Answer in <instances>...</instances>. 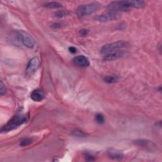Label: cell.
I'll use <instances>...</instances> for the list:
<instances>
[{"mask_svg": "<svg viewBox=\"0 0 162 162\" xmlns=\"http://www.w3.org/2000/svg\"><path fill=\"white\" fill-rule=\"evenodd\" d=\"M145 6V3L143 1H117L113 2L108 4L107 8L110 12H126L131 8H140Z\"/></svg>", "mask_w": 162, "mask_h": 162, "instance_id": "1", "label": "cell"}, {"mask_svg": "<svg viewBox=\"0 0 162 162\" xmlns=\"http://www.w3.org/2000/svg\"><path fill=\"white\" fill-rule=\"evenodd\" d=\"M28 119L29 116L27 115H24L20 113H17L10 121H8L7 124L2 127L1 132L3 133L12 131L18 128L19 126L26 123Z\"/></svg>", "mask_w": 162, "mask_h": 162, "instance_id": "2", "label": "cell"}, {"mask_svg": "<svg viewBox=\"0 0 162 162\" xmlns=\"http://www.w3.org/2000/svg\"><path fill=\"white\" fill-rule=\"evenodd\" d=\"M129 43L125 40H118L117 42H113L112 43L107 44L101 48V53L103 55H107L110 53L118 51L120 49H123L127 47Z\"/></svg>", "mask_w": 162, "mask_h": 162, "instance_id": "3", "label": "cell"}, {"mask_svg": "<svg viewBox=\"0 0 162 162\" xmlns=\"http://www.w3.org/2000/svg\"><path fill=\"white\" fill-rule=\"evenodd\" d=\"M100 8V4L97 2L80 5L77 8V13L79 17L89 15L98 11Z\"/></svg>", "mask_w": 162, "mask_h": 162, "instance_id": "4", "label": "cell"}, {"mask_svg": "<svg viewBox=\"0 0 162 162\" xmlns=\"http://www.w3.org/2000/svg\"><path fill=\"white\" fill-rule=\"evenodd\" d=\"M18 36L23 45L28 48H33L35 46V40L32 36L24 31H19Z\"/></svg>", "mask_w": 162, "mask_h": 162, "instance_id": "5", "label": "cell"}, {"mask_svg": "<svg viewBox=\"0 0 162 162\" xmlns=\"http://www.w3.org/2000/svg\"><path fill=\"white\" fill-rule=\"evenodd\" d=\"M39 64H40V61L37 57L32 58L29 61L27 65L26 70V74L28 76H31L32 75H33L39 69Z\"/></svg>", "mask_w": 162, "mask_h": 162, "instance_id": "6", "label": "cell"}, {"mask_svg": "<svg viewBox=\"0 0 162 162\" xmlns=\"http://www.w3.org/2000/svg\"><path fill=\"white\" fill-rule=\"evenodd\" d=\"M118 17V14L116 12H108L98 16L96 19V20L101 22H107L113 21V20L117 19Z\"/></svg>", "mask_w": 162, "mask_h": 162, "instance_id": "7", "label": "cell"}, {"mask_svg": "<svg viewBox=\"0 0 162 162\" xmlns=\"http://www.w3.org/2000/svg\"><path fill=\"white\" fill-rule=\"evenodd\" d=\"M73 62L75 65L80 67H87L90 64L89 59L84 55H79L74 57Z\"/></svg>", "mask_w": 162, "mask_h": 162, "instance_id": "8", "label": "cell"}, {"mask_svg": "<svg viewBox=\"0 0 162 162\" xmlns=\"http://www.w3.org/2000/svg\"><path fill=\"white\" fill-rule=\"evenodd\" d=\"M126 52L124 51H116L109 54L105 55L103 59L105 61H112L120 58L121 57H123L126 55Z\"/></svg>", "mask_w": 162, "mask_h": 162, "instance_id": "9", "label": "cell"}, {"mask_svg": "<svg viewBox=\"0 0 162 162\" xmlns=\"http://www.w3.org/2000/svg\"><path fill=\"white\" fill-rule=\"evenodd\" d=\"M31 98L34 101H36V102H40V101H42L45 99V94L42 90L37 89L34 90L31 93Z\"/></svg>", "mask_w": 162, "mask_h": 162, "instance_id": "10", "label": "cell"}, {"mask_svg": "<svg viewBox=\"0 0 162 162\" xmlns=\"http://www.w3.org/2000/svg\"><path fill=\"white\" fill-rule=\"evenodd\" d=\"M134 143L136 146H140L141 148H151L153 147V143L152 142L146 139H138L134 141Z\"/></svg>", "mask_w": 162, "mask_h": 162, "instance_id": "11", "label": "cell"}, {"mask_svg": "<svg viewBox=\"0 0 162 162\" xmlns=\"http://www.w3.org/2000/svg\"><path fill=\"white\" fill-rule=\"evenodd\" d=\"M108 155L112 159L120 160L124 157L123 154L113 149H111L108 151Z\"/></svg>", "mask_w": 162, "mask_h": 162, "instance_id": "12", "label": "cell"}, {"mask_svg": "<svg viewBox=\"0 0 162 162\" xmlns=\"http://www.w3.org/2000/svg\"><path fill=\"white\" fill-rule=\"evenodd\" d=\"M45 7L51 9H58L62 7V4H60L58 2H50L45 5Z\"/></svg>", "mask_w": 162, "mask_h": 162, "instance_id": "13", "label": "cell"}, {"mask_svg": "<svg viewBox=\"0 0 162 162\" xmlns=\"http://www.w3.org/2000/svg\"><path fill=\"white\" fill-rule=\"evenodd\" d=\"M118 78L113 75H107L104 78V81L107 83L112 84L117 82Z\"/></svg>", "mask_w": 162, "mask_h": 162, "instance_id": "14", "label": "cell"}, {"mask_svg": "<svg viewBox=\"0 0 162 162\" xmlns=\"http://www.w3.org/2000/svg\"><path fill=\"white\" fill-rule=\"evenodd\" d=\"M69 12L67 10H59L55 13V16L57 18H63L69 15Z\"/></svg>", "mask_w": 162, "mask_h": 162, "instance_id": "15", "label": "cell"}, {"mask_svg": "<svg viewBox=\"0 0 162 162\" xmlns=\"http://www.w3.org/2000/svg\"><path fill=\"white\" fill-rule=\"evenodd\" d=\"M95 120L99 124H103L105 122V117L101 113H98L95 117Z\"/></svg>", "mask_w": 162, "mask_h": 162, "instance_id": "16", "label": "cell"}, {"mask_svg": "<svg viewBox=\"0 0 162 162\" xmlns=\"http://www.w3.org/2000/svg\"><path fill=\"white\" fill-rule=\"evenodd\" d=\"M72 134L74 136H76L78 137H85L87 136V134L84 132L80 130H75L72 132Z\"/></svg>", "mask_w": 162, "mask_h": 162, "instance_id": "17", "label": "cell"}, {"mask_svg": "<svg viewBox=\"0 0 162 162\" xmlns=\"http://www.w3.org/2000/svg\"><path fill=\"white\" fill-rule=\"evenodd\" d=\"M32 142V139H31V138H26V139H23V140H22L21 141H20V146H21L22 147L27 146L29 145L30 144H31Z\"/></svg>", "mask_w": 162, "mask_h": 162, "instance_id": "18", "label": "cell"}, {"mask_svg": "<svg viewBox=\"0 0 162 162\" xmlns=\"http://www.w3.org/2000/svg\"><path fill=\"white\" fill-rule=\"evenodd\" d=\"M6 91H7V89H6L5 84H3L2 81H1V83H0V94H1L2 96L5 94L6 93Z\"/></svg>", "mask_w": 162, "mask_h": 162, "instance_id": "19", "label": "cell"}, {"mask_svg": "<svg viewBox=\"0 0 162 162\" xmlns=\"http://www.w3.org/2000/svg\"><path fill=\"white\" fill-rule=\"evenodd\" d=\"M88 33H89V31L87 30V29H81V30H80V31H79L80 35L83 36H87V35L88 34Z\"/></svg>", "mask_w": 162, "mask_h": 162, "instance_id": "20", "label": "cell"}, {"mask_svg": "<svg viewBox=\"0 0 162 162\" xmlns=\"http://www.w3.org/2000/svg\"><path fill=\"white\" fill-rule=\"evenodd\" d=\"M86 159L88 161H93L94 160V156L93 155H87L86 156Z\"/></svg>", "mask_w": 162, "mask_h": 162, "instance_id": "21", "label": "cell"}, {"mask_svg": "<svg viewBox=\"0 0 162 162\" xmlns=\"http://www.w3.org/2000/svg\"><path fill=\"white\" fill-rule=\"evenodd\" d=\"M69 51H70V53H75L77 52V49H76L75 48L73 47V46L70 47V48H69Z\"/></svg>", "mask_w": 162, "mask_h": 162, "instance_id": "22", "label": "cell"}, {"mask_svg": "<svg viewBox=\"0 0 162 162\" xmlns=\"http://www.w3.org/2000/svg\"><path fill=\"white\" fill-rule=\"evenodd\" d=\"M52 27L54 29H57V28H60L61 27V24H54L52 25Z\"/></svg>", "mask_w": 162, "mask_h": 162, "instance_id": "23", "label": "cell"}]
</instances>
